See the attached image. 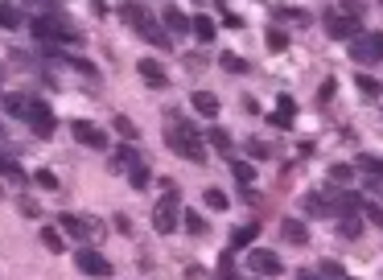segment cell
I'll return each mask as SVG.
<instances>
[{
    "label": "cell",
    "instance_id": "83f0119b",
    "mask_svg": "<svg viewBox=\"0 0 383 280\" xmlns=\"http://www.w3.org/2000/svg\"><path fill=\"white\" fill-rule=\"evenodd\" d=\"M181 227H186L190 235H206V231H211V227H206V219H202L198 210H186V215H181Z\"/></svg>",
    "mask_w": 383,
    "mask_h": 280
},
{
    "label": "cell",
    "instance_id": "74e56055",
    "mask_svg": "<svg viewBox=\"0 0 383 280\" xmlns=\"http://www.w3.org/2000/svg\"><path fill=\"white\" fill-rule=\"evenodd\" d=\"M33 182H38L42 189H58V178H54V169H38V173H33Z\"/></svg>",
    "mask_w": 383,
    "mask_h": 280
},
{
    "label": "cell",
    "instance_id": "7bdbcfd3",
    "mask_svg": "<svg viewBox=\"0 0 383 280\" xmlns=\"http://www.w3.org/2000/svg\"><path fill=\"white\" fill-rule=\"evenodd\" d=\"M116 231H120V235H132V219H128V215H116Z\"/></svg>",
    "mask_w": 383,
    "mask_h": 280
},
{
    "label": "cell",
    "instance_id": "4fadbf2b",
    "mask_svg": "<svg viewBox=\"0 0 383 280\" xmlns=\"http://www.w3.org/2000/svg\"><path fill=\"white\" fill-rule=\"evenodd\" d=\"M190 107H194L198 116H206V120H214V116L223 111V107H218V95H214V91H194V95H190Z\"/></svg>",
    "mask_w": 383,
    "mask_h": 280
},
{
    "label": "cell",
    "instance_id": "cb8c5ba5",
    "mask_svg": "<svg viewBox=\"0 0 383 280\" xmlns=\"http://www.w3.org/2000/svg\"><path fill=\"white\" fill-rule=\"evenodd\" d=\"M260 235V227L255 223H248V227H239V231L231 235V251H243V247H252V239Z\"/></svg>",
    "mask_w": 383,
    "mask_h": 280
},
{
    "label": "cell",
    "instance_id": "e575fe53",
    "mask_svg": "<svg viewBox=\"0 0 383 280\" xmlns=\"http://www.w3.org/2000/svg\"><path fill=\"white\" fill-rule=\"evenodd\" d=\"M268 49H272V54L289 49V33H285V29H272V33H268Z\"/></svg>",
    "mask_w": 383,
    "mask_h": 280
},
{
    "label": "cell",
    "instance_id": "9c48e42d",
    "mask_svg": "<svg viewBox=\"0 0 383 280\" xmlns=\"http://www.w3.org/2000/svg\"><path fill=\"white\" fill-rule=\"evenodd\" d=\"M29 124H33V137H38V140H50V137H54V128H58L54 111L45 107L42 99H33V107H29Z\"/></svg>",
    "mask_w": 383,
    "mask_h": 280
},
{
    "label": "cell",
    "instance_id": "ba28073f",
    "mask_svg": "<svg viewBox=\"0 0 383 280\" xmlns=\"http://www.w3.org/2000/svg\"><path fill=\"white\" fill-rule=\"evenodd\" d=\"M248 268H252V272H260V277H280V272H285L280 256H276V251H264V247L248 251Z\"/></svg>",
    "mask_w": 383,
    "mask_h": 280
},
{
    "label": "cell",
    "instance_id": "ab89813d",
    "mask_svg": "<svg viewBox=\"0 0 383 280\" xmlns=\"http://www.w3.org/2000/svg\"><path fill=\"white\" fill-rule=\"evenodd\" d=\"M359 91L363 95H380V83H375L371 75H359Z\"/></svg>",
    "mask_w": 383,
    "mask_h": 280
},
{
    "label": "cell",
    "instance_id": "4316f807",
    "mask_svg": "<svg viewBox=\"0 0 383 280\" xmlns=\"http://www.w3.org/2000/svg\"><path fill=\"white\" fill-rule=\"evenodd\" d=\"M231 173H235V182H239V186H252V182H255V165H252V161H231Z\"/></svg>",
    "mask_w": 383,
    "mask_h": 280
},
{
    "label": "cell",
    "instance_id": "f546056e",
    "mask_svg": "<svg viewBox=\"0 0 383 280\" xmlns=\"http://www.w3.org/2000/svg\"><path fill=\"white\" fill-rule=\"evenodd\" d=\"M359 231H363V215H346V219H338V235L342 239H354Z\"/></svg>",
    "mask_w": 383,
    "mask_h": 280
},
{
    "label": "cell",
    "instance_id": "f1b7e54d",
    "mask_svg": "<svg viewBox=\"0 0 383 280\" xmlns=\"http://www.w3.org/2000/svg\"><path fill=\"white\" fill-rule=\"evenodd\" d=\"M280 111H276V124L280 128H289L293 124V111H297V103H293V95H280V103H276Z\"/></svg>",
    "mask_w": 383,
    "mask_h": 280
},
{
    "label": "cell",
    "instance_id": "4dcf8cb0",
    "mask_svg": "<svg viewBox=\"0 0 383 280\" xmlns=\"http://www.w3.org/2000/svg\"><path fill=\"white\" fill-rule=\"evenodd\" d=\"M248 157H252V161H268V157H272V144H268V140H248Z\"/></svg>",
    "mask_w": 383,
    "mask_h": 280
},
{
    "label": "cell",
    "instance_id": "b9f144b4",
    "mask_svg": "<svg viewBox=\"0 0 383 280\" xmlns=\"http://www.w3.org/2000/svg\"><path fill=\"white\" fill-rule=\"evenodd\" d=\"M21 215H25V219H38V202H33V198H21Z\"/></svg>",
    "mask_w": 383,
    "mask_h": 280
},
{
    "label": "cell",
    "instance_id": "ac0fdd59",
    "mask_svg": "<svg viewBox=\"0 0 383 280\" xmlns=\"http://www.w3.org/2000/svg\"><path fill=\"white\" fill-rule=\"evenodd\" d=\"M280 235H285L293 247H305V243H309V227H305L301 219H285V223H280Z\"/></svg>",
    "mask_w": 383,
    "mask_h": 280
},
{
    "label": "cell",
    "instance_id": "5bb4252c",
    "mask_svg": "<svg viewBox=\"0 0 383 280\" xmlns=\"http://www.w3.org/2000/svg\"><path fill=\"white\" fill-rule=\"evenodd\" d=\"M136 33H140V38H144V42H149V46H153V49H165V54H170L173 38H170V33H165V25H157V21H149V25H144V29H136Z\"/></svg>",
    "mask_w": 383,
    "mask_h": 280
},
{
    "label": "cell",
    "instance_id": "5b68a950",
    "mask_svg": "<svg viewBox=\"0 0 383 280\" xmlns=\"http://www.w3.org/2000/svg\"><path fill=\"white\" fill-rule=\"evenodd\" d=\"M75 268H79V272H87V277H95V280L112 277L107 256H103V251H95V247H79V251H75Z\"/></svg>",
    "mask_w": 383,
    "mask_h": 280
},
{
    "label": "cell",
    "instance_id": "484cf974",
    "mask_svg": "<svg viewBox=\"0 0 383 280\" xmlns=\"http://www.w3.org/2000/svg\"><path fill=\"white\" fill-rule=\"evenodd\" d=\"M128 182H132V189H144L153 178H149V165L144 161H136V165H128Z\"/></svg>",
    "mask_w": 383,
    "mask_h": 280
},
{
    "label": "cell",
    "instance_id": "52a82bcc",
    "mask_svg": "<svg viewBox=\"0 0 383 280\" xmlns=\"http://www.w3.org/2000/svg\"><path fill=\"white\" fill-rule=\"evenodd\" d=\"M70 137L79 140V144H87V148H99V153L107 148V132L99 124H91V120H75L70 124Z\"/></svg>",
    "mask_w": 383,
    "mask_h": 280
},
{
    "label": "cell",
    "instance_id": "ffe728a7",
    "mask_svg": "<svg viewBox=\"0 0 383 280\" xmlns=\"http://www.w3.org/2000/svg\"><path fill=\"white\" fill-rule=\"evenodd\" d=\"M206 140H211L214 148H218V153L231 161V148H235V140H231V132H227V128H218V124H214L211 132H206Z\"/></svg>",
    "mask_w": 383,
    "mask_h": 280
},
{
    "label": "cell",
    "instance_id": "7402d4cb",
    "mask_svg": "<svg viewBox=\"0 0 383 280\" xmlns=\"http://www.w3.org/2000/svg\"><path fill=\"white\" fill-rule=\"evenodd\" d=\"M218 66H223L227 75H248V70H252L248 58H239V54H218Z\"/></svg>",
    "mask_w": 383,
    "mask_h": 280
},
{
    "label": "cell",
    "instance_id": "d590c367",
    "mask_svg": "<svg viewBox=\"0 0 383 280\" xmlns=\"http://www.w3.org/2000/svg\"><path fill=\"white\" fill-rule=\"evenodd\" d=\"M363 215H367L371 227H383V206L380 202H363Z\"/></svg>",
    "mask_w": 383,
    "mask_h": 280
},
{
    "label": "cell",
    "instance_id": "d4e9b609",
    "mask_svg": "<svg viewBox=\"0 0 383 280\" xmlns=\"http://www.w3.org/2000/svg\"><path fill=\"white\" fill-rule=\"evenodd\" d=\"M42 243H45V251H66V239H62V231L58 227H42Z\"/></svg>",
    "mask_w": 383,
    "mask_h": 280
},
{
    "label": "cell",
    "instance_id": "f6af8a7d",
    "mask_svg": "<svg viewBox=\"0 0 383 280\" xmlns=\"http://www.w3.org/2000/svg\"><path fill=\"white\" fill-rule=\"evenodd\" d=\"M330 95H334V79H330V83H322V91H317V99H322V103H326V99H330Z\"/></svg>",
    "mask_w": 383,
    "mask_h": 280
},
{
    "label": "cell",
    "instance_id": "d6986e66",
    "mask_svg": "<svg viewBox=\"0 0 383 280\" xmlns=\"http://www.w3.org/2000/svg\"><path fill=\"white\" fill-rule=\"evenodd\" d=\"M0 178H8L13 186H25V182H29V173H25L13 157H4V153H0Z\"/></svg>",
    "mask_w": 383,
    "mask_h": 280
},
{
    "label": "cell",
    "instance_id": "d6a6232c",
    "mask_svg": "<svg viewBox=\"0 0 383 280\" xmlns=\"http://www.w3.org/2000/svg\"><path fill=\"white\" fill-rule=\"evenodd\" d=\"M317 272H322V280H346V272H342L338 260H322V264H317Z\"/></svg>",
    "mask_w": 383,
    "mask_h": 280
},
{
    "label": "cell",
    "instance_id": "e0dca14e",
    "mask_svg": "<svg viewBox=\"0 0 383 280\" xmlns=\"http://www.w3.org/2000/svg\"><path fill=\"white\" fill-rule=\"evenodd\" d=\"M29 107H33V99L29 95H4V111L13 116V120H29Z\"/></svg>",
    "mask_w": 383,
    "mask_h": 280
},
{
    "label": "cell",
    "instance_id": "836d02e7",
    "mask_svg": "<svg viewBox=\"0 0 383 280\" xmlns=\"http://www.w3.org/2000/svg\"><path fill=\"white\" fill-rule=\"evenodd\" d=\"M350 178H354L350 165H330V182H334V186H350Z\"/></svg>",
    "mask_w": 383,
    "mask_h": 280
},
{
    "label": "cell",
    "instance_id": "2e32d148",
    "mask_svg": "<svg viewBox=\"0 0 383 280\" xmlns=\"http://www.w3.org/2000/svg\"><path fill=\"white\" fill-rule=\"evenodd\" d=\"M161 21H165V33H170V38H186V33H190V17L177 13V8H170V4H165V17H161Z\"/></svg>",
    "mask_w": 383,
    "mask_h": 280
},
{
    "label": "cell",
    "instance_id": "44dd1931",
    "mask_svg": "<svg viewBox=\"0 0 383 280\" xmlns=\"http://www.w3.org/2000/svg\"><path fill=\"white\" fill-rule=\"evenodd\" d=\"M190 33L198 42H214V21L211 17H190Z\"/></svg>",
    "mask_w": 383,
    "mask_h": 280
},
{
    "label": "cell",
    "instance_id": "9a60e30c",
    "mask_svg": "<svg viewBox=\"0 0 383 280\" xmlns=\"http://www.w3.org/2000/svg\"><path fill=\"white\" fill-rule=\"evenodd\" d=\"M301 206H305V215H309V219H326V215H330V194L313 189V194H305V202H301Z\"/></svg>",
    "mask_w": 383,
    "mask_h": 280
},
{
    "label": "cell",
    "instance_id": "8d00e7d4",
    "mask_svg": "<svg viewBox=\"0 0 383 280\" xmlns=\"http://www.w3.org/2000/svg\"><path fill=\"white\" fill-rule=\"evenodd\" d=\"M116 132H120L124 140H136V137H140V132H136V124H132L128 116H116Z\"/></svg>",
    "mask_w": 383,
    "mask_h": 280
},
{
    "label": "cell",
    "instance_id": "8992f818",
    "mask_svg": "<svg viewBox=\"0 0 383 280\" xmlns=\"http://www.w3.org/2000/svg\"><path fill=\"white\" fill-rule=\"evenodd\" d=\"M177 223H181V206H177L173 198H170V202L161 198V202L153 206V227H157L161 235H173V231H177Z\"/></svg>",
    "mask_w": 383,
    "mask_h": 280
},
{
    "label": "cell",
    "instance_id": "30bf717a",
    "mask_svg": "<svg viewBox=\"0 0 383 280\" xmlns=\"http://www.w3.org/2000/svg\"><path fill=\"white\" fill-rule=\"evenodd\" d=\"M136 70H140V79H144L149 87H165V83H170V75H165V66H161L157 58H140Z\"/></svg>",
    "mask_w": 383,
    "mask_h": 280
},
{
    "label": "cell",
    "instance_id": "1f68e13d",
    "mask_svg": "<svg viewBox=\"0 0 383 280\" xmlns=\"http://www.w3.org/2000/svg\"><path fill=\"white\" fill-rule=\"evenodd\" d=\"M202 202H206V206H211V210H231V198H227V194H223V189H206V198H202Z\"/></svg>",
    "mask_w": 383,
    "mask_h": 280
},
{
    "label": "cell",
    "instance_id": "bcb514c9",
    "mask_svg": "<svg viewBox=\"0 0 383 280\" xmlns=\"http://www.w3.org/2000/svg\"><path fill=\"white\" fill-rule=\"evenodd\" d=\"M297 280H322V272L313 268V272H297Z\"/></svg>",
    "mask_w": 383,
    "mask_h": 280
},
{
    "label": "cell",
    "instance_id": "3957f363",
    "mask_svg": "<svg viewBox=\"0 0 383 280\" xmlns=\"http://www.w3.org/2000/svg\"><path fill=\"white\" fill-rule=\"evenodd\" d=\"M326 33H330L334 42H354V38L363 33V21H354V17H346L342 8H334V13H326Z\"/></svg>",
    "mask_w": 383,
    "mask_h": 280
},
{
    "label": "cell",
    "instance_id": "6da1fadb",
    "mask_svg": "<svg viewBox=\"0 0 383 280\" xmlns=\"http://www.w3.org/2000/svg\"><path fill=\"white\" fill-rule=\"evenodd\" d=\"M202 140H206V137H198V128H194L186 116H177V111H173L170 120H165V144H170L177 157H186V161L202 165V161H206V148H202Z\"/></svg>",
    "mask_w": 383,
    "mask_h": 280
},
{
    "label": "cell",
    "instance_id": "7c38bea8",
    "mask_svg": "<svg viewBox=\"0 0 383 280\" xmlns=\"http://www.w3.org/2000/svg\"><path fill=\"white\" fill-rule=\"evenodd\" d=\"M354 169L371 182V186H383V157H371V153H359V161H354Z\"/></svg>",
    "mask_w": 383,
    "mask_h": 280
},
{
    "label": "cell",
    "instance_id": "8fae6325",
    "mask_svg": "<svg viewBox=\"0 0 383 280\" xmlns=\"http://www.w3.org/2000/svg\"><path fill=\"white\" fill-rule=\"evenodd\" d=\"M120 21L132 25V29H144V25L153 21V13H149L144 4H136V0H124V4H120Z\"/></svg>",
    "mask_w": 383,
    "mask_h": 280
},
{
    "label": "cell",
    "instance_id": "60d3db41",
    "mask_svg": "<svg viewBox=\"0 0 383 280\" xmlns=\"http://www.w3.org/2000/svg\"><path fill=\"white\" fill-rule=\"evenodd\" d=\"M66 66H75V70H83V75H95V66H91L87 58H66Z\"/></svg>",
    "mask_w": 383,
    "mask_h": 280
},
{
    "label": "cell",
    "instance_id": "277c9868",
    "mask_svg": "<svg viewBox=\"0 0 383 280\" xmlns=\"http://www.w3.org/2000/svg\"><path fill=\"white\" fill-rule=\"evenodd\" d=\"M350 58L363 62V66L383 62V33H359V38L350 42Z\"/></svg>",
    "mask_w": 383,
    "mask_h": 280
},
{
    "label": "cell",
    "instance_id": "ee69618b",
    "mask_svg": "<svg viewBox=\"0 0 383 280\" xmlns=\"http://www.w3.org/2000/svg\"><path fill=\"white\" fill-rule=\"evenodd\" d=\"M25 4H33V8H42V13H50V8H54L58 0H25Z\"/></svg>",
    "mask_w": 383,
    "mask_h": 280
},
{
    "label": "cell",
    "instance_id": "f35d334b",
    "mask_svg": "<svg viewBox=\"0 0 383 280\" xmlns=\"http://www.w3.org/2000/svg\"><path fill=\"white\" fill-rule=\"evenodd\" d=\"M276 17H280V21H297V25H309V17H305L301 8H276Z\"/></svg>",
    "mask_w": 383,
    "mask_h": 280
},
{
    "label": "cell",
    "instance_id": "7a4b0ae2",
    "mask_svg": "<svg viewBox=\"0 0 383 280\" xmlns=\"http://www.w3.org/2000/svg\"><path fill=\"white\" fill-rule=\"evenodd\" d=\"M58 231H66L70 239H103V223L99 219H87V215H66L62 210Z\"/></svg>",
    "mask_w": 383,
    "mask_h": 280
},
{
    "label": "cell",
    "instance_id": "603a6c76",
    "mask_svg": "<svg viewBox=\"0 0 383 280\" xmlns=\"http://www.w3.org/2000/svg\"><path fill=\"white\" fill-rule=\"evenodd\" d=\"M21 25H25L21 8L17 4H0V29H21Z\"/></svg>",
    "mask_w": 383,
    "mask_h": 280
}]
</instances>
